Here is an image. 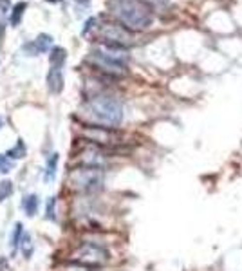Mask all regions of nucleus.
<instances>
[{
	"label": "nucleus",
	"mask_w": 242,
	"mask_h": 271,
	"mask_svg": "<svg viewBox=\"0 0 242 271\" xmlns=\"http://www.w3.org/2000/svg\"><path fill=\"white\" fill-rule=\"evenodd\" d=\"M109 9L112 16L126 29L145 31L152 26V7L145 0H109Z\"/></svg>",
	"instance_id": "nucleus-1"
},
{
	"label": "nucleus",
	"mask_w": 242,
	"mask_h": 271,
	"mask_svg": "<svg viewBox=\"0 0 242 271\" xmlns=\"http://www.w3.org/2000/svg\"><path fill=\"white\" fill-rule=\"evenodd\" d=\"M83 114L94 125L112 129V127L120 125L121 120H123V107L112 96H94L87 101Z\"/></svg>",
	"instance_id": "nucleus-2"
},
{
	"label": "nucleus",
	"mask_w": 242,
	"mask_h": 271,
	"mask_svg": "<svg viewBox=\"0 0 242 271\" xmlns=\"http://www.w3.org/2000/svg\"><path fill=\"white\" fill-rule=\"evenodd\" d=\"M94 24H96V18L87 22V26H85L83 29V35H87V33L90 31V27H92V29H94V35H92V37L109 47H121V49H125L126 45L132 44V35L128 33V29H126L125 26L116 24V22H107V24H101V26H94Z\"/></svg>",
	"instance_id": "nucleus-3"
},
{
	"label": "nucleus",
	"mask_w": 242,
	"mask_h": 271,
	"mask_svg": "<svg viewBox=\"0 0 242 271\" xmlns=\"http://www.w3.org/2000/svg\"><path fill=\"white\" fill-rule=\"evenodd\" d=\"M123 49L121 47H109L105 45L100 51H92L89 54V62L98 67L103 73L111 74V76H123L126 73L125 60L126 56H121Z\"/></svg>",
	"instance_id": "nucleus-4"
},
{
	"label": "nucleus",
	"mask_w": 242,
	"mask_h": 271,
	"mask_svg": "<svg viewBox=\"0 0 242 271\" xmlns=\"http://www.w3.org/2000/svg\"><path fill=\"white\" fill-rule=\"evenodd\" d=\"M69 182L74 184L78 190H87V192H92V190L101 188V182H103V174H101L100 168L80 167V168H76V170L71 172Z\"/></svg>",
	"instance_id": "nucleus-5"
},
{
	"label": "nucleus",
	"mask_w": 242,
	"mask_h": 271,
	"mask_svg": "<svg viewBox=\"0 0 242 271\" xmlns=\"http://www.w3.org/2000/svg\"><path fill=\"white\" fill-rule=\"evenodd\" d=\"M109 259V253L105 250H101L100 246L94 244H85L81 246V250L76 253V261L81 264H89V266H98Z\"/></svg>",
	"instance_id": "nucleus-6"
},
{
	"label": "nucleus",
	"mask_w": 242,
	"mask_h": 271,
	"mask_svg": "<svg viewBox=\"0 0 242 271\" xmlns=\"http://www.w3.org/2000/svg\"><path fill=\"white\" fill-rule=\"evenodd\" d=\"M87 137L94 143H112L116 139V134L109 131L107 127H89L87 129Z\"/></svg>",
	"instance_id": "nucleus-7"
},
{
	"label": "nucleus",
	"mask_w": 242,
	"mask_h": 271,
	"mask_svg": "<svg viewBox=\"0 0 242 271\" xmlns=\"http://www.w3.org/2000/svg\"><path fill=\"white\" fill-rule=\"evenodd\" d=\"M47 89L49 92L53 94H60L63 89V76H62V71L60 69H54L51 67L47 74Z\"/></svg>",
	"instance_id": "nucleus-8"
},
{
	"label": "nucleus",
	"mask_w": 242,
	"mask_h": 271,
	"mask_svg": "<svg viewBox=\"0 0 242 271\" xmlns=\"http://www.w3.org/2000/svg\"><path fill=\"white\" fill-rule=\"evenodd\" d=\"M65 58H67V52L63 51L62 47H54L51 54H49V62H51V67L54 69H62V65L65 63Z\"/></svg>",
	"instance_id": "nucleus-9"
},
{
	"label": "nucleus",
	"mask_w": 242,
	"mask_h": 271,
	"mask_svg": "<svg viewBox=\"0 0 242 271\" xmlns=\"http://www.w3.org/2000/svg\"><path fill=\"white\" fill-rule=\"evenodd\" d=\"M22 208L26 210L27 215H35L38 210V197L37 195H27L24 201H22Z\"/></svg>",
	"instance_id": "nucleus-10"
},
{
	"label": "nucleus",
	"mask_w": 242,
	"mask_h": 271,
	"mask_svg": "<svg viewBox=\"0 0 242 271\" xmlns=\"http://www.w3.org/2000/svg\"><path fill=\"white\" fill-rule=\"evenodd\" d=\"M51 42H53V38L49 37V35H40V37L35 40V44H33L35 52H45L49 49V45H51Z\"/></svg>",
	"instance_id": "nucleus-11"
},
{
	"label": "nucleus",
	"mask_w": 242,
	"mask_h": 271,
	"mask_svg": "<svg viewBox=\"0 0 242 271\" xmlns=\"http://www.w3.org/2000/svg\"><path fill=\"white\" fill-rule=\"evenodd\" d=\"M56 165H58V154H53V156L47 159V168H45V181H53L54 176H56Z\"/></svg>",
	"instance_id": "nucleus-12"
},
{
	"label": "nucleus",
	"mask_w": 242,
	"mask_h": 271,
	"mask_svg": "<svg viewBox=\"0 0 242 271\" xmlns=\"http://www.w3.org/2000/svg\"><path fill=\"white\" fill-rule=\"evenodd\" d=\"M27 4L26 2H20V4L15 5V9H13V15H11V24L13 26H18L22 20V16H24V11H26Z\"/></svg>",
	"instance_id": "nucleus-13"
},
{
	"label": "nucleus",
	"mask_w": 242,
	"mask_h": 271,
	"mask_svg": "<svg viewBox=\"0 0 242 271\" xmlns=\"http://www.w3.org/2000/svg\"><path fill=\"white\" fill-rule=\"evenodd\" d=\"M11 193H13V184H11V181H2L0 182V201L7 199Z\"/></svg>",
	"instance_id": "nucleus-14"
},
{
	"label": "nucleus",
	"mask_w": 242,
	"mask_h": 271,
	"mask_svg": "<svg viewBox=\"0 0 242 271\" xmlns=\"http://www.w3.org/2000/svg\"><path fill=\"white\" fill-rule=\"evenodd\" d=\"M20 237H22V225H16L15 231H13V237H11V248H13V251H16V248L20 246Z\"/></svg>",
	"instance_id": "nucleus-15"
},
{
	"label": "nucleus",
	"mask_w": 242,
	"mask_h": 271,
	"mask_svg": "<svg viewBox=\"0 0 242 271\" xmlns=\"http://www.w3.org/2000/svg\"><path fill=\"white\" fill-rule=\"evenodd\" d=\"M7 156H9V157H24V156H26V146H24V143H22V141H18L15 148L7 152Z\"/></svg>",
	"instance_id": "nucleus-16"
},
{
	"label": "nucleus",
	"mask_w": 242,
	"mask_h": 271,
	"mask_svg": "<svg viewBox=\"0 0 242 271\" xmlns=\"http://www.w3.org/2000/svg\"><path fill=\"white\" fill-rule=\"evenodd\" d=\"M20 250L24 251V255H26V257L31 255L33 244H31V239H29V235H24V239H22V242H20Z\"/></svg>",
	"instance_id": "nucleus-17"
},
{
	"label": "nucleus",
	"mask_w": 242,
	"mask_h": 271,
	"mask_svg": "<svg viewBox=\"0 0 242 271\" xmlns=\"http://www.w3.org/2000/svg\"><path fill=\"white\" fill-rule=\"evenodd\" d=\"M11 168H13V161H11L9 157L0 156V172L5 174V172H9Z\"/></svg>",
	"instance_id": "nucleus-18"
},
{
	"label": "nucleus",
	"mask_w": 242,
	"mask_h": 271,
	"mask_svg": "<svg viewBox=\"0 0 242 271\" xmlns=\"http://www.w3.org/2000/svg\"><path fill=\"white\" fill-rule=\"evenodd\" d=\"M54 204H56V201H54V197H51L47 203V215H45V217L51 221H54V217H56V215H54Z\"/></svg>",
	"instance_id": "nucleus-19"
},
{
	"label": "nucleus",
	"mask_w": 242,
	"mask_h": 271,
	"mask_svg": "<svg viewBox=\"0 0 242 271\" xmlns=\"http://www.w3.org/2000/svg\"><path fill=\"white\" fill-rule=\"evenodd\" d=\"M9 5H11L9 0H0V11H7L9 9Z\"/></svg>",
	"instance_id": "nucleus-20"
},
{
	"label": "nucleus",
	"mask_w": 242,
	"mask_h": 271,
	"mask_svg": "<svg viewBox=\"0 0 242 271\" xmlns=\"http://www.w3.org/2000/svg\"><path fill=\"white\" fill-rule=\"evenodd\" d=\"M2 38H4V26H2V22H0V44H2Z\"/></svg>",
	"instance_id": "nucleus-21"
},
{
	"label": "nucleus",
	"mask_w": 242,
	"mask_h": 271,
	"mask_svg": "<svg viewBox=\"0 0 242 271\" xmlns=\"http://www.w3.org/2000/svg\"><path fill=\"white\" fill-rule=\"evenodd\" d=\"M147 4H150V2H154V4H161V2H164V0H145Z\"/></svg>",
	"instance_id": "nucleus-22"
},
{
	"label": "nucleus",
	"mask_w": 242,
	"mask_h": 271,
	"mask_svg": "<svg viewBox=\"0 0 242 271\" xmlns=\"http://www.w3.org/2000/svg\"><path fill=\"white\" fill-rule=\"evenodd\" d=\"M47 2H58V0H47Z\"/></svg>",
	"instance_id": "nucleus-23"
}]
</instances>
